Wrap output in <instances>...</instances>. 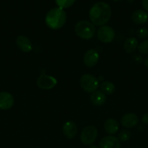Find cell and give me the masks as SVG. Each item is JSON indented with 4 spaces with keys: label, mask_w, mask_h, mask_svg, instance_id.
I'll use <instances>...</instances> for the list:
<instances>
[{
    "label": "cell",
    "mask_w": 148,
    "mask_h": 148,
    "mask_svg": "<svg viewBox=\"0 0 148 148\" xmlns=\"http://www.w3.org/2000/svg\"><path fill=\"white\" fill-rule=\"evenodd\" d=\"M112 11L110 5L103 1L95 3L89 10V19L97 26H103L108 23Z\"/></svg>",
    "instance_id": "6da1fadb"
},
{
    "label": "cell",
    "mask_w": 148,
    "mask_h": 148,
    "mask_svg": "<svg viewBox=\"0 0 148 148\" xmlns=\"http://www.w3.org/2000/svg\"><path fill=\"white\" fill-rule=\"evenodd\" d=\"M67 20V14L63 9L55 7L49 10L45 17V23L52 30H59L64 26Z\"/></svg>",
    "instance_id": "7a4b0ae2"
},
{
    "label": "cell",
    "mask_w": 148,
    "mask_h": 148,
    "mask_svg": "<svg viewBox=\"0 0 148 148\" xmlns=\"http://www.w3.org/2000/svg\"><path fill=\"white\" fill-rule=\"evenodd\" d=\"M95 27L86 20L78 21L75 25V33L80 38L84 40L91 39L95 34Z\"/></svg>",
    "instance_id": "3957f363"
},
{
    "label": "cell",
    "mask_w": 148,
    "mask_h": 148,
    "mask_svg": "<svg viewBox=\"0 0 148 148\" xmlns=\"http://www.w3.org/2000/svg\"><path fill=\"white\" fill-rule=\"evenodd\" d=\"M80 85L84 91L92 93L97 90L99 87L98 79L90 74H85L80 79Z\"/></svg>",
    "instance_id": "277c9868"
},
{
    "label": "cell",
    "mask_w": 148,
    "mask_h": 148,
    "mask_svg": "<svg viewBox=\"0 0 148 148\" xmlns=\"http://www.w3.org/2000/svg\"><path fill=\"white\" fill-rule=\"evenodd\" d=\"M97 135H98V131L95 127L87 126L84 127L81 131L80 139L83 144L86 145H89L95 142Z\"/></svg>",
    "instance_id": "5b68a950"
},
{
    "label": "cell",
    "mask_w": 148,
    "mask_h": 148,
    "mask_svg": "<svg viewBox=\"0 0 148 148\" xmlns=\"http://www.w3.org/2000/svg\"><path fill=\"white\" fill-rule=\"evenodd\" d=\"M97 37L102 43H109L114 40L115 31L110 26H101L97 30Z\"/></svg>",
    "instance_id": "8992f818"
},
{
    "label": "cell",
    "mask_w": 148,
    "mask_h": 148,
    "mask_svg": "<svg viewBox=\"0 0 148 148\" xmlns=\"http://www.w3.org/2000/svg\"><path fill=\"white\" fill-rule=\"evenodd\" d=\"M57 81L55 77L52 76L42 74L38 77L36 85L39 88L43 90H50L56 86Z\"/></svg>",
    "instance_id": "52a82bcc"
},
{
    "label": "cell",
    "mask_w": 148,
    "mask_h": 148,
    "mask_svg": "<svg viewBox=\"0 0 148 148\" xmlns=\"http://www.w3.org/2000/svg\"><path fill=\"white\" fill-rule=\"evenodd\" d=\"M99 53L95 49H89L84 55V63L88 67H93L99 61Z\"/></svg>",
    "instance_id": "ba28073f"
},
{
    "label": "cell",
    "mask_w": 148,
    "mask_h": 148,
    "mask_svg": "<svg viewBox=\"0 0 148 148\" xmlns=\"http://www.w3.org/2000/svg\"><path fill=\"white\" fill-rule=\"evenodd\" d=\"M15 99L12 95L8 92H0V109L8 110L13 106Z\"/></svg>",
    "instance_id": "9c48e42d"
},
{
    "label": "cell",
    "mask_w": 148,
    "mask_h": 148,
    "mask_svg": "<svg viewBox=\"0 0 148 148\" xmlns=\"http://www.w3.org/2000/svg\"><path fill=\"white\" fill-rule=\"evenodd\" d=\"M120 122L122 126L126 128H133L139 123V118L135 114L129 113L122 116Z\"/></svg>",
    "instance_id": "30bf717a"
},
{
    "label": "cell",
    "mask_w": 148,
    "mask_h": 148,
    "mask_svg": "<svg viewBox=\"0 0 148 148\" xmlns=\"http://www.w3.org/2000/svg\"><path fill=\"white\" fill-rule=\"evenodd\" d=\"M17 47L25 53L30 52L33 49V44L28 37L25 36H19L16 39Z\"/></svg>",
    "instance_id": "8fae6325"
},
{
    "label": "cell",
    "mask_w": 148,
    "mask_h": 148,
    "mask_svg": "<svg viewBox=\"0 0 148 148\" xmlns=\"http://www.w3.org/2000/svg\"><path fill=\"white\" fill-rule=\"evenodd\" d=\"M77 131L78 130H77L76 124L73 121H68L63 124L62 132H63L65 137L69 140L74 138L76 136Z\"/></svg>",
    "instance_id": "7c38bea8"
},
{
    "label": "cell",
    "mask_w": 148,
    "mask_h": 148,
    "mask_svg": "<svg viewBox=\"0 0 148 148\" xmlns=\"http://www.w3.org/2000/svg\"><path fill=\"white\" fill-rule=\"evenodd\" d=\"M100 148H120V143L118 139L113 136H107L100 140Z\"/></svg>",
    "instance_id": "4fadbf2b"
},
{
    "label": "cell",
    "mask_w": 148,
    "mask_h": 148,
    "mask_svg": "<svg viewBox=\"0 0 148 148\" xmlns=\"http://www.w3.org/2000/svg\"><path fill=\"white\" fill-rule=\"evenodd\" d=\"M131 20L136 24L142 25L147 23L148 20V14L145 11L138 10L133 12L131 14Z\"/></svg>",
    "instance_id": "5bb4252c"
},
{
    "label": "cell",
    "mask_w": 148,
    "mask_h": 148,
    "mask_svg": "<svg viewBox=\"0 0 148 148\" xmlns=\"http://www.w3.org/2000/svg\"><path fill=\"white\" fill-rule=\"evenodd\" d=\"M90 101L93 105L102 106L105 103L106 95H104L101 90H96L90 95Z\"/></svg>",
    "instance_id": "9a60e30c"
},
{
    "label": "cell",
    "mask_w": 148,
    "mask_h": 148,
    "mask_svg": "<svg viewBox=\"0 0 148 148\" xmlns=\"http://www.w3.org/2000/svg\"><path fill=\"white\" fill-rule=\"evenodd\" d=\"M104 128L108 134H114L118 131L119 124L114 119H108L104 122Z\"/></svg>",
    "instance_id": "2e32d148"
},
{
    "label": "cell",
    "mask_w": 148,
    "mask_h": 148,
    "mask_svg": "<svg viewBox=\"0 0 148 148\" xmlns=\"http://www.w3.org/2000/svg\"><path fill=\"white\" fill-rule=\"evenodd\" d=\"M138 40L134 37H129L126 39L123 43V48L126 53H131L136 51L138 48Z\"/></svg>",
    "instance_id": "e0dca14e"
},
{
    "label": "cell",
    "mask_w": 148,
    "mask_h": 148,
    "mask_svg": "<svg viewBox=\"0 0 148 148\" xmlns=\"http://www.w3.org/2000/svg\"><path fill=\"white\" fill-rule=\"evenodd\" d=\"M101 91L104 95H111L115 90V87L113 83L109 81H104L100 85Z\"/></svg>",
    "instance_id": "ac0fdd59"
},
{
    "label": "cell",
    "mask_w": 148,
    "mask_h": 148,
    "mask_svg": "<svg viewBox=\"0 0 148 148\" xmlns=\"http://www.w3.org/2000/svg\"><path fill=\"white\" fill-rule=\"evenodd\" d=\"M76 0H55L57 5L61 9H66L71 7Z\"/></svg>",
    "instance_id": "d6986e66"
},
{
    "label": "cell",
    "mask_w": 148,
    "mask_h": 148,
    "mask_svg": "<svg viewBox=\"0 0 148 148\" xmlns=\"http://www.w3.org/2000/svg\"><path fill=\"white\" fill-rule=\"evenodd\" d=\"M131 135V132L129 130H121L120 132L118 134V139L119 141L121 142H126L130 139Z\"/></svg>",
    "instance_id": "ffe728a7"
},
{
    "label": "cell",
    "mask_w": 148,
    "mask_h": 148,
    "mask_svg": "<svg viewBox=\"0 0 148 148\" xmlns=\"http://www.w3.org/2000/svg\"><path fill=\"white\" fill-rule=\"evenodd\" d=\"M138 50L142 54H148V39L142 41L140 44L138 46Z\"/></svg>",
    "instance_id": "44dd1931"
},
{
    "label": "cell",
    "mask_w": 148,
    "mask_h": 148,
    "mask_svg": "<svg viewBox=\"0 0 148 148\" xmlns=\"http://www.w3.org/2000/svg\"><path fill=\"white\" fill-rule=\"evenodd\" d=\"M136 36L141 39L146 38L148 37V29L147 27H141L136 31Z\"/></svg>",
    "instance_id": "7402d4cb"
},
{
    "label": "cell",
    "mask_w": 148,
    "mask_h": 148,
    "mask_svg": "<svg viewBox=\"0 0 148 148\" xmlns=\"http://www.w3.org/2000/svg\"><path fill=\"white\" fill-rule=\"evenodd\" d=\"M142 121L145 125H148V113L144 114V116L142 118Z\"/></svg>",
    "instance_id": "603a6c76"
},
{
    "label": "cell",
    "mask_w": 148,
    "mask_h": 148,
    "mask_svg": "<svg viewBox=\"0 0 148 148\" xmlns=\"http://www.w3.org/2000/svg\"><path fill=\"white\" fill-rule=\"evenodd\" d=\"M142 3L144 9L148 12V0H142Z\"/></svg>",
    "instance_id": "cb8c5ba5"
},
{
    "label": "cell",
    "mask_w": 148,
    "mask_h": 148,
    "mask_svg": "<svg viewBox=\"0 0 148 148\" xmlns=\"http://www.w3.org/2000/svg\"><path fill=\"white\" fill-rule=\"evenodd\" d=\"M145 65L147 66V67L148 68V56L146 58V59H145Z\"/></svg>",
    "instance_id": "d4e9b609"
},
{
    "label": "cell",
    "mask_w": 148,
    "mask_h": 148,
    "mask_svg": "<svg viewBox=\"0 0 148 148\" xmlns=\"http://www.w3.org/2000/svg\"><path fill=\"white\" fill-rule=\"evenodd\" d=\"M89 148H99V147H97V146H96V145H91L89 147Z\"/></svg>",
    "instance_id": "484cf974"
},
{
    "label": "cell",
    "mask_w": 148,
    "mask_h": 148,
    "mask_svg": "<svg viewBox=\"0 0 148 148\" xmlns=\"http://www.w3.org/2000/svg\"><path fill=\"white\" fill-rule=\"evenodd\" d=\"M113 1H121V0H112Z\"/></svg>",
    "instance_id": "4316f807"
},
{
    "label": "cell",
    "mask_w": 148,
    "mask_h": 148,
    "mask_svg": "<svg viewBox=\"0 0 148 148\" xmlns=\"http://www.w3.org/2000/svg\"><path fill=\"white\" fill-rule=\"evenodd\" d=\"M147 23H148V20H147Z\"/></svg>",
    "instance_id": "83f0119b"
}]
</instances>
